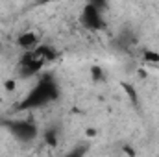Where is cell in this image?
I'll return each mask as SVG.
<instances>
[{
  "instance_id": "1",
  "label": "cell",
  "mask_w": 159,
  "mask_h": 157,
  "mask_svg": "<svg viewBox=\"0 0 159 157\" xmlns=\"http://www.w3.org/2000/svg\"><path fill=\"white\" fill-rule=\"evenodd\" d=\"M57 96V89L54 85V81L50 78H44L39 81V85L26 96V100L20 104V109H30V107H37L43 105L50 100H54Z\"/></svg>"
},
{
  "instance_id": "2",
  "label": "cell",
  "mask_w": 159,
  "mask_h": 157,
  "mask_svg": "<svg viewBox=\"0 0 159 157\" xmlns=\"http://www.w3.org/2000/svg\"><path fill=\"white\" fill-rule=\"evenodd\" d=\"M7 126L11 128V133H15L20 141H32L37 135V128L30 120H15V122H9Z\"/></svg>"
},
{
  "instance_id": "3",
  "label": "cell",
  "mask_w": 159,
  "mask_h": 157,
  "mask_svg": "<svg viewBox=\"0 0 159 157\" xmlns=\"http://www.w3.org/2000/svg\"><path fill=\"white\" fill-rule=\"evenodd\" d=\"M81 22L89 30H98L102 26V15H100V9L96 7V4H87L85 6V9L81 13Z\"/></svg>"
},
{
  "instance_id": "4",
  "label": "cell",
  "mask_w": 159,
  "mask_h": 157,
  "mask_svg": "<svg viewBox=\"0 0 159 157\" xmlns=\"http://www.w3.org/2000/svg\"><path fill=\"white\" fill-rule=\"evenodd\" d=\"M19 46L20 48H24L26 52H34L37 46H39V39H37V35L34 34V32H26V34H20L19 35Z\"/></svg>"
},
{
  "instance_id": "5",
  "label": "cell",
  "mask_w": 159,
  "mask_h": 157,
  "mask_svg": "<svg viewBox=\"0 0 159 157\" xmlns=\"http://www.w3.org/2000/svg\"><path fill=\"white\" fill-rule=\"evenodd\" d=\"M144 59H146V61H150V63H157V61H159V54L146 50V52H144Z\"/></svg>"
},
{
  "instance_id": "6",
  "label": "cell",
  "mask_w": 159,
  "mask_h": 157,
  "mask_svg": "<svg viewBox=\"0 0 159 157\" xmlns=\"http://www.w3.org/2000/svg\"><path fill=\"white\" fill-rule=\"evenodd\" d=\"M124 89H126V92L129 94V98H131L133 102H137V94H135V91H133V87H131V85H124Z\"/></svg>"
},
{
  "instance_id": "7",
  "label": "cell",
  "mask_w": 159,
  "mask_h": 157,
  "mask_svg": "<svg viewBox=\"0 0 159 157\" xmlns=\"http://www.w3.org/2000/svg\"><path fill=\"white\" fill-rule=\"evenodd\" d=\"M85 154V148H78V150H74V152H70L67 157H83Z\"/></svg>"
},
{
  "instance_id": "8",
  "label": "cell",
  "mask_w": 159,
  "mask_h": 157,
  "mask_svg": "<svg viewBox=\"0 0 159 157\" xmlns=\"http://www.w3.org/2000/svg\"><path fill=\"white\" fill-rule=\"evenodd\" d=\"M93 78H94V79H100V78H102V70H100L98 67H94V69H93Z\"/></svg>"
}]
</instances>
